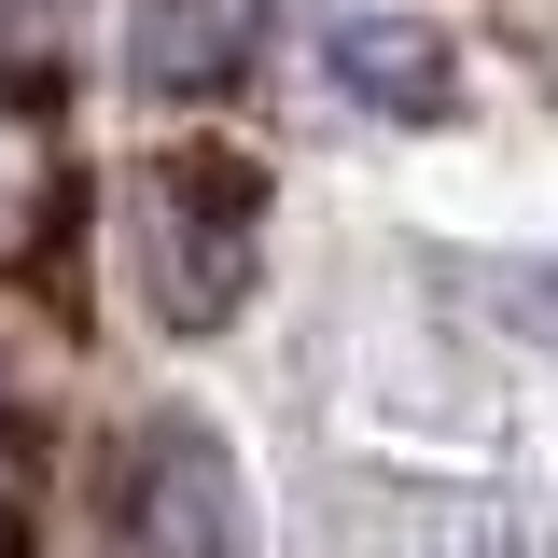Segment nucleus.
<instances>
[{"label":"nucleus","instance_id":"f257e3e1","mask_svg":"<svg viewBox=\"0 0 558 558\" xmlns=\"http://www.w3.org/2000/svg\"><path fill=\"white\" fill-rule=\"evenodd\" d=\"M140 279H154V307H168V336H209L238 293H252V223H266V182L238 168V154H168L154 182H140Z\"/></svg>","mask_w":558,"mask_h":558},{"label":"nucleus","instance_id":"f03ea898","mask_svg":"<svg viewBox=\"0 0 558 558\" xmlns=\"http://www.w3.org/2000/svg\"><path fill=\"white\" fill-rule=\"evenodd\" d=\"M112 531H126V558H238L252 502H238V461H223V433H196V418L140 433Z\"/></svg>","mask_w":558,"mask_h":558},{"label":"nucleus","instance_id":"7ed1b4c3","mask_svg":"<svg viewBox=\"0 0 558 558\" xmlns=\"http://www.w3.org/2000/svg\"><path fill=\"white\" fill-rule=\"evenodd\" d=\"M322 70H336L363 112H391V126H447V112H461V57H447V28H418V14H336V28H322Z\"/></svg>","mask_w":558,"mask_h":558},{"label":"nucleus","instance_id":"20e7f679","mask_svg":"<svg viewBox=\"0 0 558 558\" xmlns=\"http://www.w3.org/2000/svg\"><path fill=\"white\" fill-rule=\"evenodd\" d=\"M266 43V0H140L126 14V70L140 98H223Z\"/></svg>","mask_w":558,"mask_h":558},{"label":"nucleus","instance_id":"39448f33","mask_svg":"<svg viewBox=\"0 0 558 558\" xmlns=\"http://www.w3.org/2000/svg\"><path fill=\"white\" fill-rule=\"evenodd\" d=\"M488 293H502V307H517V336H531V349L558 363V266H502Z\"/></svg>","mask_w":558,"mask_h":558}]
</instances>
